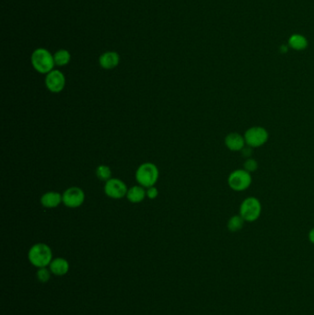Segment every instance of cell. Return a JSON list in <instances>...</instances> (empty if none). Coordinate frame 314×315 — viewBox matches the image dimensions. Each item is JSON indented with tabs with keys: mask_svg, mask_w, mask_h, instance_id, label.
Listing matches in <instances>:
<instances>
[{
	"mask_svg": "<svg viewBox=\"0 0 314 315\" xmlns=\"http://www.w3.org/2000/svg\"><path fill=\"white\" fill-rule=\"evenodd\" d=\"M40 202L43 208L55 209L63 203L62 194L56 191H49L42 195Z\"/></svg>",
	"mask_w": 314,
	"mask_h": 315,
	"instance_id": "13",
	"label": "cell"
},
{
	"mask_svg": "<svg viewBox=\"0 0 314 315\" xmlns=\"http://www.w3.org/2000/svg\"><path fill=\"white\" fill-rule=\"evenodd\" d=\"M104 193L105 195L111 199H122L127 194V186L125 183L117 179V178H111L110 180L105 182L104 185Z\"/></svg>",
	"mask_w": 314,
	"mask_h": 315,
	"instance_id": "8",
	"label": "cell"
},
{
	"mask_svg": "<svg viewBox=\"0 0 314 315\" xmlns=\"http://www.w3.org/2000/svg\"><path fill=\"white\" fill-rule=\"evenodd\" d=\"M49 269L52 274L56 277H63L69 273L70 264L68 260L63 257H56L52 260L51 264H49Z\"/></svg>",
	"mask_w": 314,
	"mask_h": 315,
	"instance_id": "12",
	"label": "cell"
},
{
	"mask_svg": "<svg viewBox=\"0 0 314 315\" xmlns=\"http://www.w3.org/2000/svg\"><path fill=\"white\" fill-rule=\"evenodd\" d=\"M253 183L252 173L244 169H237L230 173L228 177V185L231 190L243 192L249 188Z\"/></svg>",
	"mask_w": 314,
	"mask_h": 315,
	"instance_id": "5",
	"label": "cell"
},
{
	"mask_svg": "<svg viewBox=\"0 0 314 315\" xmlns=\"http://www.w3.org/2000/svg\"><path fill=\"white\" fill-rule=\"evenodd\" d=\"M253 148H251V147H245L240 152L242 153V156L245 158V159H249V158H252V155H253Z\"/></svg>",
	"mask_w": 314,
	"mask_h": 315,
	"instance_id": "22",
	"label": "cell"
},
{
	"mask_svg": "<svg viewBox=\"0 0 314 315\" xmlns=\"http://www.w3.org/2000/svg\"><path fill=\"white\" fill-rule=\"evenodd\" d=\"M99 63L103 70H114L120 63V56L116 52H106L100 56Z\"/></svg>",
	"mask_w": 314,
	"mask_h": 315,
	"instance_id": "11",
	"label": "cell"
},
{
	"mask_svg": "<svg viewBox=\"0 0 314 315\" xmlns=\"http://www.w3.org/2000/svg\"><path fill=\"white\" fill-rule=\"evenodd\" d=\"M95 173L100 181L107 182L111 178V168L107 165H99L96 168Z\"/></svg>",
	"mask_w": 314,
	"mask_h": 315,
	"instance_id": "18",
	"label": "cell"
},
{
	"mask_svg": "<svg viewBox=\"0 0 314 315\" xmlns=\"http://www.w3.org/2000/svg\"><path fill=\"white\" fill-rule=\"evenodd\" d=\"M245 220L242 218V217L239 215H234L230 218L227 223V228L229 230V232L235 233V232H240L241 229L244 226Z\"/></svg>",
	"mask_w": 314,
	"mask_h": 315,
	"instance_id": "16",
	"label": "cell"
},
{
	"mask_svg": "<svg viewBox=\"0 0 314 315\" xmlns=\"http://www.w3.org/2000/svg\"><path fill=\"white\" fill-rule=\"evenodd\" d=\"M160 177V172L157 166L152 163H142L139 165L136 172V180L139 186L144 188L155 186Z\"/></svg>",
	"mask_w": 314,
	"mask_h": 315,
	"instance_id": "3",
	"label": "cell"
},
{
	"mask_svg": "<svg viewBox=\"0 0 314 315\" xmlns=\"http://www.w3.org/2000/svg\"><path fill=\"white\" fill-rule=\"evenodd\" d=\"M146 192H147V197L148 199H155V198H157L158 195H159V190L155 186L147 188Z\"/></svg>",
	"mask_w": 314,
	"mask_h": 315,
	"instance_id": "21",
	"label": "cell"
},
{
	"mask_svg": "<svg viewBox=\"0 0 314 315\" xmlns=\"http://www.w3.org/2000/svg\"><path fill=\"white\" fill-rule=\"evenodd\" d=\"M54 59H55L56 65L64 66V65H66L70 63V60H71V55L68 50L60 49V50L56 51V54L54 55Z\"/></svg>",
	"mask_w": 314,
	"mask_h": 315,
	"instance_id": "17",
	"label": "cell"
},
{
	"mask_svg": "<svg viewBox=\"0 0 314 315\" xmlns=\"http://www.w3.org/2000/svg\"><path fill=\"white\" fill-rule=\"evenodd\" d=\"M288 48H289L288 46H281L279 51L281 52L282 54H286L288 51Z\"/></svg>",
	"mask_w": 314,
	"mask_h": 315,
	"instance_id": "24",
	"label": "cell"
},
{
	"mask_svg": "<svg viewBox=\"0 0 314 315\" xmlns=\"http://www.w3.org/2000/svg\"><path fill=\"white\" fill-rule=\"evenodd\" d=\"M258 167L259 164L257 161L255 159H253V158L246 159L244 163H243V169L246 170L247 172H249L250 173L256 172L258 170Z\"/></svg>",
	"mask_w": 314,
	"mask_h": 315,
	"instance_id": "20",
	"label": "cell"
},
{
	"mask_svg": "<svg viewBox=\"0 0 314 315\" xmlns=\"http://www.w3.org/2000/svg\"><path fill=\"white\" fill-rule=\"evenodd\" d=\"M146 196H147V192L143 186H139V185L130 187L126 194V198L132 204L141 203Z\"/></svg>",
	"mask_w": 314,
	"mask_h": 315,
	"instance_id": "15",
	"label": "cell"
},
{
	"mask_svg": "<svg viewBox=\"0 0 314 315\" xmlns=\"http://www.w3.org/2000/svg\"><path fill=\"white\" fill-rule=\"evenodd\" d=\"M63 204L70 209H77L82 206L85 201V193L78 186H72L62 194Z\"/></svg>",
	"mask_w": 314,
	"mask_h": 315,
	"instance_id": "7",
	"label": "cell"
},
{
	"mask_svg": "<svg viewBox=\"0 0 314 315\" xmlns=\"http://www.w3.org/2000/svg\"><path fill=\"white\" fill-rule=\"evenodd\" d=\"M52 275L53 274L49 267H42V268H38L36 278H37L38 281L41 283H47L51 279Z\"/></svg>",
	"mask_w": 314,
	"mask_h": 315,
	"instance_id": "19",
	"label": "cell"
},
{
	"mask_svg": "<svg viewBox=\"0 0 314 315\" xmlns=\"http://www.w3.org/2000/svg\"><path fill=\"white\" fill-rule=\"evenodd\" d=\"M33 69L40 74H48L56 65L54 55L44 48H38L33 51L31 57Z\"/></svg>",
	"mask_w": 314,
	"mask_h": 315,
	"instance_id": "2",
	"label": "cell"
},
{
	"mask_svg": "<svg viewBox=\"0 0 314 315\" xmlns=\"http://www.w3.org/2000/svg\"><path fill=\"white\" fill-rule=\"evenodd\" d=\"M245 142L246 146L251 148H256L262 147L267 143L269 139V133L263 126H252L245 131Z\"/></svg>",
	"mask_w": 314,
	"mask_h": 315,
	"instance_id": "6",
	"label": "cell"
},
{
	"mask_svg": "<svg viewBox=\"0 0 314 315\" xmlns=\"http://www.w3.org/2000/svg\"><path fill=\"white\" fill-rule=\"evenodd\" d=\"M308 39L300 33L291 34L287 40V46L295 51H303L308 47Z\"/></svg>",
	"mask_w": 314,
	"mask_h": 315,
	"instance_id": "14",
	"label": "cell"
},
{
	"mask_svg": "<svg viewBox=\"0 0 314 315\" xmlns=\"http://www.w3.org/2000/svg\"><path fill=\"white\" fill-rule=\"evenodd\" d=\"M239 214L244 219L245 222L256 221L262 214L261 201L254 196H249L245 198L240 204Z\"/></svg>",
	"mask_w": 314,
	"mask_h": 315,
	"instance_id": "4",
	"label": "cell"
},
{
	"mask_svg": "<svg viewBox=\"0 0 314 315\" xmlns=\"http://www.w3.org/2000/svg\"><path fill=\"white\" fill-rule=\"evenodd\" d=\"M46 86L47 89L52 93H59L65 88V75L60 70H54L47 74Z\"/></svg>",
	"mask_w": 314,
	"mask_h": 315,
	"instance_id": "9",
	"label": "cell"
},
{
	"mask_svg": "<svg viewBox=\"0 0 314 315\" xmlns=\"http://www.w3.org/2000/svg\"><path fill=\"white\" fill-rule=\"evenodd\" d=\"M309 241H310V243L314 244V228H312L309 232Z\"/></svg>",
	"mask_w": 314,
	"mask_h": 315,
	"instance_id": "23",
	"label": "cell"
},
{
	"mask_svg": "<svg viewBox=\"0 0 314 315\" xmlns=\"http://www.w3.org/2000/svg\"><path fill=\"white\" fill-rule=\"evenodd\" d=\"M28 259L30 263L36 268L48 267L51 264L53 252L50 246L43 242L33 244L28 252Z\"/></svg>",
	"mask_w": 314,
	"mask_h": 315,
	"instance_id": "1",
	"label": "cell"
},
{
	"mask_svg": "<svg viewBox=\"0 0 314 315\" xmlns=\"http://www.w3.org/2000/svg\"><path fill=\"white\" fill-rule=\"evenodd\" d=\"M224 143L227 148L232 152H240L246 147L244 136L237 132H231L227 134Z\"/></svg>",
	"mask_w": 314,
	"mask_h": 315,
	"instance_id": "10",
	"label": "cell"
}]
</instances>
